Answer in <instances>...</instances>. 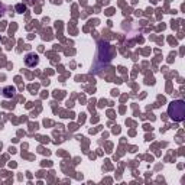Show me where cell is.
Segmentation results:
<instances>
[{"instance_id":"obj_1","label":"cell","mask_w":185,"mask_h":185,"mask_svg":"<svg viewBox=\"0 0 185 185\" xmlns=\"http://www.w3.org/2000/svg\"><path fill=\"white\" fill-rule=\"evenodd\" d=\"M168 114L174 121H182L185 119V104L182 100H174L168 107Z\"/></svg>"},{"instance_id":"obj_2","label":"cell","mask_w":185,"mask_h":185,"mask_svg":"<svg viewBox=\"0 0 185 185\" xmlns=\"http://www.w3.org/2000/svg\"><path fill=\"white\" fill-rule=\"evenodd\" d=\"M38 64V57L36 55H33V54H29L26 57V65H29V67H33V65Z\"/></svg>"},{"instance_id":"obj_3","label":"cell","mask_w":185,"mask_h":185,"mask_svg":"<svg viewBox=\"0 0 185 185\" xmlns=\"http://www.w3.org/2000/svg\"><path fill=\"white\" fill-rule=\"evenodd\" d=\"M18 9H19V10H25L26 8H25V6H18Z\"/></svg>"}]
</instances>
